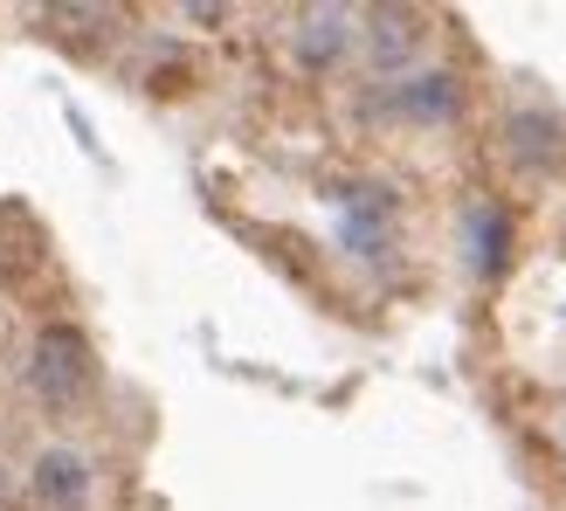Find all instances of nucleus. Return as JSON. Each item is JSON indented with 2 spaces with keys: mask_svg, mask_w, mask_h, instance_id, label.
<instances>
[{
  "mask_svg": "<svg viewBox=\"0 0 566 511\" xmlns=\"http://www.w3.org/2000/svg\"><path fill=\"white\" fill-rule=\"evenodd\" d=\"M28 387H35L49 408H76L83 387H91V338L76 325H42L35 353H28Z\"/></svg>",
  "mask_w": 566,
  "mask_h": 511,
  "instance_id": "f257e3e1",
  "label": "nucleus"
},
{
  "mask_svg": "<svg viewBox=\"0 0 566 511\" xmlns=\"http://www.w3.org/2000/svg\"><path fill=\"white\" fill-rule=\"evenodd\" d=\"M28 477H35V498L55 504V511H83V504H91V463H83L76 449H42Z\"/></svg>",
  "mask_w": 566,
  "mask_h": 511,
  "instance_id": "f03ea898",
  "label": "nucleus"
},
{
  "mask_svg": "<svg viewBox=\"0 0 566 511\" xmlns=\"http://www.w3.org/2000/svg\"><path fill=\"white\" fill-rule=\"evenodd\" d=\"M353 21H359L353 8H304V14H297V55H304L311 70L332 63V55L353 42Z\"/></svg>",
  "mask_w": 566,
  "mask_h": 511,
  "instance_id": "7ed1b4c3",
  "label": "nucleus"
},
{
  "mask_svg": "<svg viewBox=\"0 0 566 511\" xmlns=\"http://www.w3.org/2000/svg\"><path fill=\"white\" fill-rule=\"evenodd\" d=\"M394 111H408V118H449V111H457V76L421 70L408 83H394Z\"/></svg>",
  "mask_w": 566,
  "mask_h": 511,
  "instance_id": "20e7f679",
  "label": "nucleus"
},
{
  "mask_svg": "<svg viewBox=\"0 0 566 511\" xmlns=\"http://www.w3.org/2000/svg\"><path fill=\"white\" fill-rule=\"evenodd\" d=\"M366 42H374V63H380V70L408 63V55L421 49V14H408V8H380L374 28H366Z\"/></svg>",
  "mask_w": 566,
  "mask_h": 511,
  "instance_id": "39448f33",
  "label": "nucleus"
},
{
  "mask_svg": "<svg viewBox=\"0 0 566 511\" xmlns=\"http://www.w3.org/2000/svg\"><path fill=\"white\" fill-rule=\"evenodd\" d=\"M346 242H353L359 255H374V249L387 242V194H380V187H353V194H346Z\"/></svg>",
  "mask_w": 566,
  "mask_h": 511,
  "instance_id": "423d86ee",
  "label": "nucleus"
},
{
  "mask_svg": "<svg viewBox=\"0 0 566 511\" xmlns=\"http://www.w3.org/2000/svg\"><path fill=\"white\" fill-rule=\"evenodd\" d=\"M504 249H512V221L497 208H470V270L476 277H497L504 270Z\"/></svg>",
  "mask_w": 566,
  "mask_h": 511,
  "instance_id": "0eeeda50",
  "label": "nucleus"
},
{
  "mask_svg": "<svg viewBox=\"0 0 566 511\" xmlns=\"http://www.w3.org/2000/svg\"><path fill=\"white\" fill-rule=\"evenodd\" d=\"M512 153H518L525 166H559V159H566L559 125L539 118V111H518V118H512Z\"/></svg>",
  "mask_w": 566,
  "mask_h": 511,
  "instance_id": "6e6552de",
  "label": "nucleus"
}]
</instances>
